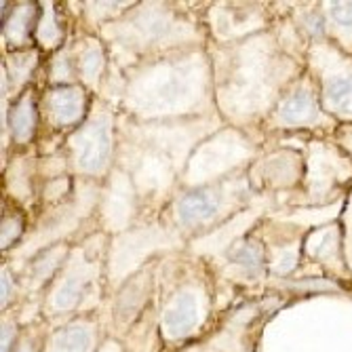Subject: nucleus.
Listing matches in <instances>:
<instances>
[{"instance_id": "nucleus-1", "label": "nucleus", "mask_w": 352, "mask_h": 352, "mask_svg": "<svg viewBox=\"0 0 352 352\" xmlns=\"http://www.w3.org/2000/svg\"><path fill=\"white\" fill-rule=\"evenodd\" d=\"M199 321V312H197V304L192 300L190 294H179L171 306L165 312V331L169 338H184L188 336L192 329H195Z\"/></svg>"}, {"instance_id": "nucleus-2", "label": "nucleus", "mask_w": 352, "mask_h": 352, "mask_svg": "<svg viewBox=\"0 0 352 352\" xmlns=\"http://www.w3.org/2000/svg\"><path fill=\"white\" fill-rule=\"evenodd\" d=\"M215 213H217V199L207 190L188 192L177 205L179 221L186 223V226H197V223L211 219Z\"/></svg>"}, {"instance_id": "nucleus-3", "label": "nucleus", "mask_w": 352, "mask_h": 352, "mask_svg": "<svg viewBox=\"0 0 352 352\" xmlns=\"http://www.w3.org/2000/svg\"><path fill=\"white\" fill-rule=\"evenodd\" d=\"M108 152H110V138L106 126L100 124L91 131V135L87 138V144L80 152V167L85 171H98L104 167V163L108 161Z\"/></svg>"}, {"instance_id": "nucleus-4", "label": "nucleus", "mask_w": 352, "mask_h": 352, "mask_svg": "<svg viewBox=\"0 0 352 352\" xmlns=\"http://www.w3.org/2000/svg\"><path fill=\"white\" fill-rule=\"evenodd\" d=\"M91 350V331L85 325H68L59 329L49 352H89Z\"/></svg>"}, {"instance_id": "nucleus-5", "label": "nucleus", "mask_w": 352, "mask_h": 352, "mask_svg": "<svg viewBox=\"0 0 352 352\" xmlns=\"http://www.w3.org/2000/svg\"><path fill=\"white\" fill-rule=\"evenodd\" d=\"M314 112H316V106H314L312 95L308 91H298V93H294L292 98L280 106L278 116L285 122L298 124V122H304V120L312 118Z\"/></svg>"}, {"instance_id": "nucleus-6", "label": "nucleus", "mask_w": 352, "mask_h": 352, "mask_svg": "<svg viewBox=\"0 0 352 352\" xmlns=\"http://www.w3.org/2000/svg\"><path fill=\"white\" fill-rule=\"evenodd\" d=\"M53 116L61 122H70L80 114V95L72 87H59L53 91Z\"/></svg>"}, {"instance_id": "nucleus-7", "label": "nucleus", "mask_w": 352, "mask_h": 352, "mask_svg": "<svg viewBox=\"0 0 352 352\" xmlns=\"http://www.w3.org/2000/svg\"><path fill=\"white\" fill-rule=\"evenodd\" d=\"M327 102L346 114H352V76H336L325 87Z\"/></svg>"}, {"instance_id": "nucleus-8", "label": "nucleus", "mask_w": 352, "mask_h": 352, "mask_svg": "<svg viewBox=\"0 0 352 352\" xmlns=\"http://www.w3.org/2000/svg\"><path fill=\"white\" fill-rule=\"evenodd\" d=\"M82 280L80 278H70V280H66L61 285V289L55 294V298H53V306L57 308V310H72L78 302H80V298H82Z\"/></svg>"}, {"instance_id": "nucleus-9", "label": "nucleus", "mask_w": 352, "mask_h": 352, "mask_svg": "<svg viewBox=\"0 0 352 352\" xmlns=\"http://www.w3.org/2000/svg\"><path fill=\"white\" fill-rule=\"evenodd\" d=\"M11 126H13V133L17 140H25L32 129H34V112H32V106L28 102L19 104L13 114H11Z\"/></svg>"}, {"instance_id": "nucleus-10", "label": "nucleus", "mask_w": 352, "mask_h": 352, "mask_svg": "<svg viewBox=\"0 0 352 352\" xmlns=\"http://www.w3.org/2000/svg\"><path fill=\"white\" fill-rule=\"evenodd\" d=\"M232 260L239 262L241 266L249 268V270H255V268L262 266V249L258 245L245 243L232 251Z\"/></svg>"}, {"instance_id": "nucleus-11", "label": "nucleus", "mask_w": 352, "mask_h": 352, "mask_svg": "<svg viewBox=\"0 0 352 352\" xmlns=\"http://www.w3.org/2000/svg\"><path fill=\"white\" fill-rule=\"evenodd\" d=\"M329 13L340 25H352V3H331Z\"/></svg>"}, {"instance_id": "nucleus-12", "label": "nucleus", "mask_w": 352, "mask_h": 352, "mask_svg": "<svg viewBox=\"0 0 352 352\" xmlns=\"http://www.w3.org/2000/svg\"><path fill=\"white\" fill-rule=\"evenodd\" d=\"M13 340H15V331H13V327H11L9 323H7V325H3V348H0V352H11Z\"/></svg>"}, {"instance_id": "nucleus-13", "label": "nucleus", "mask_w": 352, "mask_h": 352, "mask_svg": "<svg viewBox=\"0 0 352 352\" xmlns=\"http://www.w3.org/2000/svg\"><path fill=\"white\" fill-rule=\"evenodd\" d=\"M3 306L9 304L11 300V294H13V280H11V274L9 272H3Z\"/></svg>"}]
</instances>
